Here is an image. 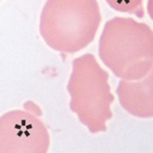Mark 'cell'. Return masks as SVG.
Here are the masks:
<instances>
[{
    "instance_id": "6da1fadb",
    "label": "cell",
    "mask_w": 153,
    "mask_h": 153,
    "mask_svg": "<svg viewBox=\"0 0 153 153\" xmlns=\"http://www.w3.org/2000/svg\"><path fill=\"white\" fill-rule=\"evenodd\" d=\"M98 51L115 76L140 79L153 66V31L131 17L112 18L104 26Z\"/></svg>"
},
{
    "instance_id": "7a4b0ae2",
    "label": "cell",
    "mask_w": 153,
    "mask_h": 153,
    "mask_svg": "<svg viewBox=\"0 0 153 153\" xmlns=\"http://www.w3.org/2000/svg\"><path fill=\"white\" fill-rule=\"evenodd\" d=\"M101 19L97 0H47L39 30L52 50L75 53L94 41Z\"/></svg>"
},
{
    "instance_id": "277c9868",
    "label": "cell",
    "mask_w": 153,
    "mask_h": 153,
    "mask_svg": "<svg viewBox=\"0 0 153 153\" xmlns=\"http://www.w3.org/2000/svg\"><path fill=\"white\" fill-rule=\"evenodd\" d=\"M50 134L35 115L13 110L0 117V153H47Z\"/></svg>"
},
{
    "instance_id": "3957f363",
    "label": "cell",
    "mask_w": 153,
    "mask_h": 153,
    "mask_svg": "<svg viewBox=\"0 0 153 153\" xmlns=\"http://www.w3.org/2000/svg\"><path fill=\"white\" fill-rule=\"evenodd\" d=\"M109 75L93 54L76 58L67 89L70 96V108L91 131L106 129L112 118L111 105L114 97L108 82Z\"/></svg>"
},
{
    "instance_id": "52a82bcc",
    "label": "cell",
    "mask_w": 153,
    "mask_h": 153,
    "mask_svg": "<svg viewBox=\"0 0 153 153\" xmlns=\"http://www.w3.org/2000/svg\"><path fill=\"white\" fill-rule=\"evenodd\" d=\"M148 13L149 17L153 21V0H149L148 1Z\"/></svg>"
},
{
    "instance_id": "5b68a950",
    "label": "cell",
    "mask_w": 153,
    "mask_h": 153,
    "mask_svg": "<svg viewBox=\"0 0 153 153\" xmlns=\"http://www.w3.org/2000/svg\"><path fill=\"white\" fill-rule=\"evenodd\" d=\"M116 93L123 108L139 118L153 117V66L140 80H121Z\"/></svg>"
},
{
    "instance_id": "8992f818",
    "label": "cell",
    "mask_w": 153,
    "mask_h": 153,
    "mask_svg": "<svg viewBox=\"0 0 153 153\" xmlns=\"http://www.w3.org/2000/svg\"><path fill=\"white\" fill-rule=\"evenodd\" d=\"M114 10L135 15L139 18L144 16L143 0H105Z\"/></svg>"
}]
</instances>
